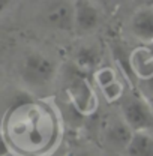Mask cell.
Segmentation results:
<instances>
[{
    "mask_svg": "<svg viewBox=\"0 0 153 156\" xmlns=\"http://www.w3.org/2000/svg\"><path fill=\"white\" fill-rule=\"evenodd\" d=\"M56 63L44 53H29L21 65V80L26 86L41 89L48 86L56 77Z\"/></svg>",
    "mask_w": 153,
    "mask_h": 156,
    "instance_id": "obj_1",
    "label": "cell"
},
{
    "mask_svg": "<svg viewBox=\"0 0 153 156\" xmlns=\"http://www.w3.org/2000/svg\"><path fill=\"white\" fill-rule=\"evenodd\" d=\"M122 117L134 132L153 129V111L150 105L141 98H126L122 104Z\"/></svg>",
    "mask_w": 153,
    "mask_h": 156,
    "instance_id": "obj_2",
    "label": "cell"
},
{
    "mask_svg": "<svg viewBox=\"0 0 153 156\" xmlns=\"http://www.w3.org/2000/svg\"><path fill=\"white\" fill-rule=\"evenodd\" d=\"M99 11L90 2H74V29L78 33H90L99 26Z\"/></svg>",
    "mask_w": 153,
    "mask_h": 156,
    "instance_id": "obj_3",
    "label": "cell"
},
{
    "mask_svg": "<svg viewBox=\"0 0 153 156\" xmlns=\"http://www.w3.org/2000/svg\"><path fill=\"white\" fill-rule=\"evenodd\" d=\"M45 18L51 27L56 30L69 32L74 29V3L69 2H57L53 3L47 14Z\"/></svg>",
    "mask_w": 153,
    "mask_h": 156,
    "instance_id": "obj_4",
    "label": "cell"
},
{
    "mask_svg": "<svg viewBox=\"0 0 153 156\" xmlns=\"http://www.w3.org/2000/svg\"><path fill=\"white\" fill-rule=\"evenodd\" d=\"M131 32L143 42H153V6H141L131 18Z\"/></svg>",
    "mask_w": 153,
    "mask_h": 156,
    "instance_id": "obj_5",
    "label": "cell"
},
{
    "mask_svg": "<svg viewBox=\"0 0 153 156\" xmlns=\"http://www.w3.org/2000/svg\"><path fill=\"white\" fill-rule=\"evenodd\" d=\"M68 92H69L71 101L74 102V105L81 113H90L93 110V107H95L93 93H92V89H90L89 83L84 78L74 80L71 83Z\"/></svg>",
    "mask_w": 153,
    "mask_h": 156,
    "instance_id": "obj_6",
    "label": "cell"
},
{
    "mask_svg": "<svg viewBox=\"0 0 153 156\" xmlns=\"http://www.w3.org/2000/svg\"><path fill=\"white\" fill-rule=\"evenodd\" d=\"M131 69L138 78L149 81L153 78V51L141 47L132 51L129 57Z\"/></svg>",
    "mask_w": 153,
    "mask_h": 156,
    "instance_id": "obj_7",
    "label": "cell"
},
{
    "mask_svg": "<svg viewBox=\"0 0 153 156\" xmlns=\"http://www.w3.org/2000/svg\"><path fill=\"white\" fill-rule=\"evenodd\" d=\"M126 153L128 156H153V135L149 131L134 132Z\"/></svg>",
    "mask_w": 153,
    "mask_h": 156,
    "instance_id": "obj_8",
    "label": "cell"
},
{
    "mask_svg": "<svg viewBox=\"0 0 153 156\" xmlns=\"http://www.w3.org/2000/svg\"><path fill=\"white\" fill-rule=\"evenodd\" d=\"M134 135V131L122 120H117V122H113L108 128V138L110 141H113L117 146H123L125 149L128 147L131 138Z\"/></svg>",
    "mask_w": 153,
    "mask_h": 156,
    "instance_id": "obj_9",
    "label": "cell"
},
{
    "mask_svg": "<svg viewBox=\"0 0 153 156\" xmlns=\"http://www.w3.org/2000/svg\"><path fill=\"white\" fill-rule=\"evenodd\" d=\"M98 62H99V54L95 48L90 47L80 48L75 56V66L80 72H89L95 69Z\"/></svg>",
    "mask_w": 153,
    "mask_h": 156,
    "instance_id": "obj_10",
    "label": "cell"
},
{
    "mask_svg": "<svg viewBox=\"0 0 153 156\" xmlns=\"http://www.w3.org/2000/svg\"><path fill=\"white\" fill-rule=\"evenodd\" d=\"M96 81H98V84L101 86V89H104V87H107L108 84L114 83L117 80H116V74L113 72V69H110V68H102V69H99V71L96 72Z\"/></svg>",
    "mask_w": 153,
    "mask_h": 156,
    "instance_id": "obj_11",
    "label": "cell"
},
{
    "mask_svg": "<svg viewBox=\"0 0 153 156\" xmlns=\"http://www.w3.org/2000/svg\"><path fill=\"white\" fill-rule=\"evenodd\" d=\"M102 92H104V95H105V98L108 101H116L122 95V84L119 81H114V83L108 84L107 87H104Z\"/></svg>",
    "mask_w": 153,
    "mask_h": 156,
    "instance_id": "obj_12",
    "label": "cell"
},
{
    "mask_svg": "<svg viewBox=\"0 0 153 156\" xmlns=\"http://www.w3.org/2000/svg\"><path fill=\"white\" fill-rule=\"evenodd\" d=\"M146 87H147V92H149L150 98L153 99V78L149 80V81H146Z\"/></svg>",
    "mask_w": 153,
    "mask_h": 156,
    "instance_id": "obj_13",
    "label": "cell"
},
{
    "mask_svg": "<svg viewBox=\"0 0 153 156\" xmlns=\"http://www.w3.org/2000/svg\"><path fill=\"white\" fill-rule=\"evenodd\" d=\"M71 156H92L89 152H74Z\"/></svg>",
    "mask_w": 153,
    "mask_h": 156,
    "instance_id": "obj_14",
    "label": "cell"
}]
</instances>
